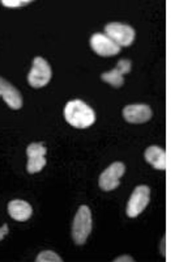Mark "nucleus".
Wrapping results in <instances>:
<instances>
[{"label":"nucleus","instance_id":"obj_18","mask_svg":"<svg viewBox=\"0 0 196 262\" xmlns=\"http://www.w3.org/2000/svg\"><path fill=\"white\" fill-rule=\"evenodd\" d=\"M162 254H165V237L162 238Z\"/></svg>","mask_w":196,"mask_h":262},{"label":"nucleus","instance_id":"obj_13","mask_svg":"<svg viewBox=\"0 0 196 262\" xmlns=\"http://www.w3.org/2000/svg\"><path fill=\"white\" fill-rule=\"evenodd\" d=\"M144 158L146 163H149L155 169L165 170L166 169V154L161 147L151 146L144 152Z\"/></svg>","mask_w":196,"mask_h":262},{"label":"nucleus","instance_id":"obj_15","mask_svg":"<svg viewBox=\"0 0 196 262\" xmlns=\"http://www.w3.org/2000/svg\"><path fill=\"white\" fill-rule=\"evenodd\" d=\"M30 0H2V4L7 8H17V7H24L30 4Z\"/></svg>","mask_w":196,"mask_h":262},{"label":"nucleus","instance_id":"obj_4","mask_svg":"<svg viewBox=\"0 0 196 262\" xmlns=\"http://www.w3.org/2000/svg\"><path fill=\"white\" fill-rule=\"evenodd\" d=\"M105 34L113 39L119 48H127L134 43L136 32L132 27L120 23H110L105 27Z\"/></svg>","mask_w":196,"mask_h":262},{"label":"nucleus","instance_id":"obj_1","mask_svg":"<svg viewBox=\"0 0 196 262\" xmlns=\"http://www.w3.org/2000/svg\"><path fill=\"white\" fill-rule=\"evenodd\" d=\"M64 118L76 128H88L95 122V112L81 100H71L64 107Z\"/></svg>","mask_w":196,"mask_h":262},{"label":"nucleus","instance_id":"obj_7","mask_svg":"<svg viewBox=\"0 0 196 262\" xmlns=\"http://www.w3.org/2000/svg\"><path fill=\"white\" fill-rule=\"evenodd\" d=\"M46 148L43 144L41 143H32L28 146L27 148V155H28V164H27V170L30 174L41 172L43 168L46 167Z\"/></svg>","mask_w":196,"mask_h":262},{"label":"nucleus","instance_id":"obj_16","mask_svg":"<svg viewBox=\"0 0 196 262\" xmlns=\"http://www.w3.org/2000/svg\"><path fill=\"white\" fill-rule=\"evenodd\" d=\"M8 233H9L8 226H7V224H3V226L0 227V242H2V240H3Z\"/></svg>","mask_w":196,"mask_h":262},{"label":"nucleus","instance_id":"obj_14","mask_svg":"<svg viewBox=\"0 0 196 262\" xmlns=\"http://www.w3.org/2000/svg\"><path fill=\"white\" fill-rule=\"evenodd\" d=\"M37 262H62L63 259L60 258L59 254H57L53 250H43L37 256Z\"/></svg>","mask_w":196,"mask_h":262},{"label":"nucleus","instance_id":"obj_12","mask_svg":"<svg viewBox=\"0 0 196 262\" xmlns=\"http://www.w3.org/2000/svg\"><path fill=\"white\" fill-rule=\"evenodd\" d=\"M8 214L16 222H27L32 217L33 209L27 201L13 200L8 203Z\"/></svg>","mask_w":196,"mask_h":262},{"label":"nucleus","instance_id":"obj_3","mask_svg":"<svg viewBox=\"0 0 196 262\" xmlns=\"http://www.w3.org/2000/svg\"><path fill=\"white\" fill-rule=\"evenodd\" d=\"M53 78V70L51 66L46 59L42 57H36L33 60L32 70L28 74V84L32 88H42V86L47 85Z\"/></svg>","mask_w":196,"mask_h":262},{"label":"nucleus","instance_id":"obj_17","mask_svg":"<svg viewBox=\"0 0 196 262\" xmlns=\"http://www.w3.org/2000/svg\"><path fill=\"white\" fill-rule=\"evenodd\" d=\"M114 261H115V262H120V261H130V262H132V261H134V258H132V257H130V256H120V257H119V258L114 259Z\"/></svg>","mask_w":196,"mask_h":262},{"label":"nucleus","instance_id":"obj_11","mask_svg":"<svg viewBox=\"0 0 196 262\" xmlns=\"http://www.w3.org/2000/svg\"><path fill=\"white\" fill-rule=\"evenodd\" d=\"M0 97L3 98L6 104L8 105L13 111H18L22 107V96L18 92V90L15 85L3 79L0 76Z\"/></svg>","mask_w":196,"mask_h":262},{"label":"nucleus","instance_id":"obj_6","mask_svg":"<svg viewBox=\"0 0 196 262\" xmlns=\"http://www.w3.org/2000/svg\"><path fill=\"white\" fill-rule=\"evenodd\" d=\"M126 165L122 161H115L101 173L98 185L104 191H111L120 185V177L125 174Z\"/></svg>","mask_w":196,"mask_h":262},{"label":"nucleus","instance_id":"obj_8","mask_svg":"<svg viewBox=\"0 0 196 262\" xmlns=\"http://www.w3.org/2000/svg\"><path fill=\"white\" fill-rule=\"evenodd\" d=\"M90 48L95 54L104 58L114 57V55H118L120 53V48L116 45L115 42L102 33H94L90 37Z\"/></svg>","mask_w":196,"mask_h":262},{"label":"nucleus","instance_id":"obj_5","mask_svg":"<svg viewBox=\"0 0 196 262\" xmlns=\"http://www.w3.org/2000/svg\"><path fill=\"white\" fill-rule=\"evenodd\" d=\"M151 201V188L146 185H140L136 186L131 194L130 200L127 203V212L128 217H136L139 216L144 210L146 209V206L149 205Z\"/></svg>","mask_w":196,"mask_h":262},{"label":"nucleus","instance_id":"obj_2","mask_svg":"<svg viewBox=\"0 0 196 262\" xmlns=\"http://www.w3.org/2000/svg\"><path fill=\"white\" fill-rule=\"evenodd\" d=\"M92 211L88 206H80L72 223V238L78 245H84L92 232Z\"/></svg>","mask_w":196,"mask_h":262},{"label":"nucleus","instance_id":"obj_10","mask_svg":"<svg viewBox=\"0 0 196 262\" xmlns=\"http://www.w3.org/2000/svg\"><path fill=\"white\" fill-rule=\"evenodd\" d=\"M123 118L127 121L128 123H145L152 118V109L149 105L145 104H134L127 105L123 107Z\"/></svg>","mask_w":196,"mask_h":262},{"label":"nucleus","instance_id":"obj_9","mask_svg":"<svg viewBox=\"0 0 196 262\" xmlns=\"http://www.w3.org/2000/svg\"><path fill=\"white\" fill-rule=\"evenodd\" d=\"M131 69H132V63L128 59H120L118 62V66L115 69H113L109 72H104L101 75V80L105 83L110 84L114 88H120L125 84V76L126 74H130Z\"/></svg>","mask_w":196,"mask_h":262}]
</instances>
